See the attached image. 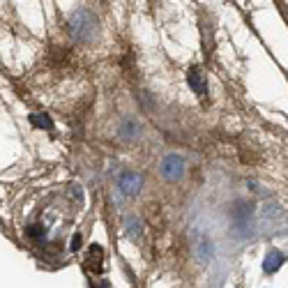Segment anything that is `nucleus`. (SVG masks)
Returning <instances> with one entry per match:
<instances>
[{"label": "nucleus", "instance_id": "1", "mask_svg": "<svg viewBox=\"0 0 288 288\" xmlns=\"http://www.w3.org/2000/svg\"><path fill=\"white\" fill-rule=\"evenodd\" d=\"M67 30L76 42L90 44V42H95L99 35V18L90 12V9H79V12H74L72 18H69Z\"/></svg>", "mask_w": 288, "mask_h": 288}, {"label": "nucleus", "instance_id": "8", "mask_svg": "<svg viewBox=\"0 0 288 288\" xmlns=\"http://www.w3.org/2000/svg\"><path fill=\"white\" fill-rule=\"evenodd\" d=\"M28 238H35V240L44 238V228L42 226H28Z\"/></svg>", "mask_w": 288, "mask_h": 288}, {"label": "nucleus", "instance_id": "7", "mask_svg": "<svg viewBox=\"0 0 288 288\" xmlns=\"http://www.w3.org/2000/svg\"><path fill=\"white\" fill-rule=\"evenodd\" d=\"M30 122L40 129H53V120L49 116H30Z\"/></svg>", "mask_w": 288, "mask_h": 288}, {"label": "nucleus", "instance_id": "4", "mask_svg": "<svg viewBox=\"0 0 288 288\" xmlns=\"http://www.w3.org/2000/svg\"><path fill=\"white\" fill-rule=\"evenodd\" d=\"M187 79H189V88H191V90L196 92L198 97L205 99V97H207V83H205V79H203L201 69H198V67H191V69H189V76H187Z\"/></svg>", "mask_w": 288, "mask_h": 288}, {"label": "nucleus", "instance_id": "6", "mask_svg": "<svg viewBox=\"0 0 288 288\" xmlns=\"http://www.w3.org/2000/svg\"><path fill=\"white\" fill-rule=\"evenodd\" d=\"M141 185H143V180H141L139 176H134V173H127V176H122V180H120L122 191H127V194H136L141 189Z\"/></svg>", "mask_w": 288, "mask_h": 288}, {"label": "nucleus", "instance_id": "5", "mask_svg": "<svg viewBox=\"0 0 288 288\" xmlns=\"http://www.w3.org/2000/svg\"><path fill=\"white\" fill-rule=\"evenodd\" d=\"M284 263H286L284 254L277 252V249H270V254H267V258H265V272H277Z\"/></svg>", "mask_w": 288, "mask_h": 288}, {"label": "nucleus", "instance_id": "9", "mask_svg": "<svg viewBox=\"0 0 288 288\" xmlns=\"http://www.w3.org/2000/svg\"><path fill=\"white\" fill-rule=\"evenodd\" d=\"M72 249H74V252H76V249H81V235H74V240H72Z\"/></svg>", "mask_w": 288, "mask_h": 288}, {"label": "nucleus", "instance_id": "3", "mask_svg": "<svg viewBox=\"0 0 288 288\" xmlns=\"http://www.w3.org/2000/svg\"><path fill=\"white\" fill-rule=\"evenodd\" d=\"M86 267L90 272H102L104 267V249L99 244H92L86 254Z\"/></svg>", "mask_w": 288, "mask_h": 288}, {"label": "nucleus", "instance_id": "2", "mask_svg": "<svg viewBox=\"0 0 288 288\" xmlns=\"http://www.w3.org/2000/svg\"><path fill=\"white\" fill-rule=\"evenodd\" d=\"M182 171H185V164H182V159L178 157V155H168V157L162 162V176L166 178V180H171V182L180 180Z\"/></svg>", "mask_w": 288, "mask_h": 288}]
</instances>
